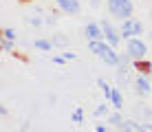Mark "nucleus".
<instances>
[{
  "label": "nucleus",
  "mask_w": 152,
  "mask_h": 132,
  "mask_svg": "<svg viewBox=\"0 0 152 132\" xmlns=\"http://www.w3.org/2000/svg\"><path fill=\"white\" fill-rule=\"evenodd\" d=\"M97 132H110V130H108L106 125H97Z\"/></svg>",
  "instance_id": "25"
},
{
  "label": "nucleus",
  "mask_w": 152,
  "mask_h": 132,
  "mask_svg": "<svg viewBox=\"0 0 152 132\" xmlns=\"http://www.w3.org/2000/svg\"><path fill=\"white\" fill-rule=\"evenodd\" d=\"M33 46H35V49H40V51H53V42H51V40H44V38L35 40Z\"/></svg>",
  "instance_id": "13"
},
{
  "label": "nucleus",
  "mask_w": 152,
  "mask_h": 132,
  "mask_svg": "<svg viewBox=\"0 0 152 132\" xmlns=\"http://www.w3.org/2000/svg\"><path fill=\"white\" fill-rule=\"evenodd\" d=\"M126 53L132 57V62L145 60V55H148V44H145L141 38H130L126 42Z\"/></svg>",
  "instance_id": "3"
},
{
  "label": "nucleus",
  "mask_w": 152,
  "mask_h": 132,
  "mask_svg": "<svg viewBox=\"0 0 152 132\" xmlns=\"http://www.w3.org/2000/svg\"><path fill=\"white\" fill-rule=\"evenodd\" d=\"M71 119L75 121V123H82V121H84V110H82V108H77L75 112L71 114Z\"/></svg>",
  "instance_id": "18"
},
{
  "label": "nucleus",
  "mask_w": 152,
  "mask_h": 132,
  "mask_svg": "<svg viewBox=\"0 0 152 132\" xmlns=\"http://www.w3.org/2000/svg\"><path fill=\"white\" fill-rule=\"evenodd\" d=\"M150 64H152V62H148V60H139V62H132V66L137 68V71L141 73V75H148V71H150Z\"/></svg>",
  "instance_id": "14"
},
{
  "label": "nucleus",
  "mask_w": 152,
  "mask_h": 132,
  "mask_svg": "<svg viewBox=\"0 0 152 132\" xmlns=\"http://www.w3.org/2000/svg\"><path fill=\"white\" fill-rule=\"evenodd\" d=\"M148 77L152 79V64H150V71H148Z\"/></svg>",
  "instance_id": "26"
},
{
  "label": "nucleus",
  "mask_w": 152,
  "mask_h": 132,
  "mask_svg": "<svg viewBox=\"0 0 152 132\" xmlns=\"http://www.w3.org/2000/svg\"><path fill=\"white\" fill-rule=\"evenodd\" d=\"M53 62H55V64H64L66 60H64V55H55V57H53Z\"/></svg>",
  "instance_id": "24"
},
{
  "label": "nucleus",
  "mask_w": 152,
  "mask_h": 132,
  "mask_svg": "<svg viewBox=\"0 0 152 132\" xmlns=\"http://www.w3.org/2000/svg\"><path fill=\"white\" fill-rule=\"evenodd\" d=\"M134 90H137V95L139 97H148V95H152V86H150V77L148 75H139L134 77Z\"/></svg>",
  "instance_id": "6"
},
{
  "label": "nucleus",
  "mask_w": 152,
  "mask_h": 132,
  "mask_svg": "<svg viewBox=\"0 0 152 132\" xmlns=\"http://www.w3.org/2000/svg\"><path fill=\"white\" fill-rule=\"evenodd\" d=\"M119 132H141V123L137 119H126L121 123V128H119Z\"/></svg>",
  "instance_id": "9"
},
{
  "label": "nucleus",
  "mask_w": 152,
  "mask_h": 132,
  "mask_svg": "<svg viewBox=\"0 0 152 132\" xmlns=\"http://www.w3.org/2000/svg\"><path fill=\"white\" fill-rule=\"evenodd\" d=\"M121 35H124V40H130V38H139L141 33H143V24H141V20L137 18H128V20H124L121 22Z\"/></svg>",
  "instance_id": "4"
},
{
  "label": "nucleus",
  "mask_w": 152,
  "mask_h": 132,
  "mask_svg": "<svg viewBox=\"0 0 152 132\" xmlns=\"http://www.w3.org/2000/svg\"><path fill=\"white\" fill-rule=\"evenodd\" d=\"M2 51L4 53H11L13 51V40H4L2 38Z\"/></svg>",
  "instance_id": "20"
},
{
  "label": "nucleus",
  "mask_w": 152,
  "mask_h": 132,
  "mask_svg": "<svg viewBox=\"0 0 152 132\" xmlns=\"http://www.w3.org/2000/svg\"><path fill=\"white\" fill-rule=\"evenodd\" d=\"M20 2H31V0H20Z\"/></svg>",
  "instance_id": "28"
},
{
  "label": "nucleus",
  "mask_w": 152,
  "mask_h": 132,
  "mask_svg": "<svg viewBox=\"0 0 152 132\" xmlns=\"http://www.w3.org/2000/svg\"><path fill=\"white\" fill-rule=\"evenodd\" d=\"M97 86L102 88V93H104V97H106V101H110V97H113V88L106 84V79H104V77H97Z\"/></svg>",
  "instance_id": "12"
},
{
  "label": "nucleus",
  "mask_w": 152,
  "mask_h": 132,
  "mask_svg": "<svg viewBox=\"0 0 152 132\" xmlns=\"http://www.w3.org/2000/svg\"><path fill=\"white\" fill-rule=\"evenodd\" d=\"M108 121H110L113 125H117V128H121V123H124L126 119H124L119 112H113V114H108Z\"/></svg>",
  "instance_id": "16"
},
{
  "label": "nucleus",
  "mask_w": 152,
  "mask_h": 132,
  "mask_svg": "<svg viewBox=\"0 0 152 132\" xmlns=\"http://www.w3.org/2000/svg\"><path fill=\"white\" fill-rule=\"evenodd\" d=\"M106 7H108V11H110L113 18H117V20H128V18H132V11H134V4H132V0H106Z\"/></svg>",
  "instance_id": "2"
},
{
  "label": "nucleus",
  "mask_w": 152,
  "mask_h": 132,
  "mask_svg": "<svg viewBox=\"0 0 152 132\" xmlns=\"http://www.w3.org/2000/svg\"><path fill=\"white\" fill-rule=\"evenodd\" d=\"M64 60L66 62H73V60H77V55H75V53H71V51H66L64 53Z\"/></svg>",
  "instance_id": "22"
},
{
  "label": "nucleus",
  "mask_w": 152,
  "mask_h": 132,
  "mask_svg": "<svg viewBox=\"0 0 152 132\" xmlns=\"http://www.w3.org/2000/svg\"><path fill=\"white\" fill-rule=\"evenodd\" d=\"M55 22H57V15H55V13H49V15L44 18V24H55Z\"/></svg>",
  "instance_id": "21"
},
{
  "label": "nucleus",
  "mask_w": 152,
  "mask_h": 132,
  "mask_svg": "<svg viewBox=\"0 0 152 132\" xmlns=\"http://www.w3.org/2000/svg\"><path fill=\"white\" fill-rule=\"evenodd\" d=\"M104 114H108V106L106 104H99L95 108V117H104Z\"/></svg>",
  "instance_id": "19"
},
{
  "label": "nucleus",
  "mask_w": 152,
  "mask_h": 132,
  "mask_svg": "<svg viewBox=\"0 0 152 132\" xmlns=\"http://www.w3.org/2000/svg\"><path fill=\"white\" fill-rule=\"evenodd\" d=\"M110 104H113L117 110H121V108H124V97H121V90H119V88H113V97H110Z\"/></svg>",
  "instance_id": "11"
},
{
  "label": "nucleus",
  "mask_w": 152,
  "mask_h": 132,
  "mask_svg": "<svg viewBox=\"0 0 152 132\" xmlns=\"http://www.w3.org/2000/svg\"><path fill=\"white\" fill-rule=\"evenodd\" d=\"M55 4H57V9L60 11H64V13H80V0H55Z\"/></svg>",
  "instance_id": "7"
},
{
  "label": "nucleus",
  "mask_w": 152,
  "mask_h": 132,
  "mask_svg": "<svg viewBox=\"0 0 152 132\" xmlns=\"http://www.w3.org/2000/svg\"><path fill=\"white\" fill-rule=\"evenodd\" d=\"M84 33H86L88 40H104V29L99 22H88L86 29H84Z\"/></svg>",
  "instance_id": "8"
},
{
  "label": "nucleus",
  "mask_w": 152,
  "mask_h": 132,
  "mask_svg": "<svg viewBox=\"0 0 152 132\" xmlns=\"http://www.w3.org/2000/svg\"><path fill=\"white\" fill-rule=\"evenodd\" d=\"M148 35H150V42H152V31H150V33H148Z\"/></svg>",
  "instance_id": "27"
},
{
  "label": "nucleus",
  "mask_w": 152,
  "mask_h": 132,
  "mask_svg": "<svg viewBox=\"0 0 152 132\" xmlns=\"http://www.w3.org/2000/svg\"><path fill=\"white\" fill-rule=\"evenodd\" d=\"M2 38H4V40H13V42H15V38H18V35H15V31L11 29V26H7V29L2 31Z\"/></svg>",
  "instance_id": "17"
},
{
  "label": "nucleus",
  "mask_w": 152,
  "mask_h": 132,
  "mask_svg": "<svg viewBox=\"0 0 152 132\" xmlns=\"http://www.w3.org/2000/svg\"><path fill=\"white\" fill-rule=\"evenodd\" d=\"M27 24L29 26H44V18H40V11H35V13H29L27 15Z\"/></svg>",
  "instance_id": "10"
},
{
  "label": "nucleus",
  "mask_w": 152,
  "mask_h": 132,
  "mask_svg": "<svg viewBox=\"0 0 152 132\" xmlns=\"http://www.w3.org/2000/svg\"><path fill=\"white\" fill-rule=\"evenodd\" d=\"M141 132H152V123H141Z\"/></svg>",
  "instance_id": "23"
},
{
  "label": "nucleus",
  "mask_w": 152,
  "mask_h": 132,
  "mask_svg": "<svg viewBox=\"0 0 152 132\" xmlns=\"http://www.w3.org/2000/svg\"><path fill=\"white\" fill-rule=\"evenodd\" d=\"M51 42H53V46H62V49H64V46L69 44V38H66L64 33H53Z\"/></svg>",
  "instance_id": "15"
},
{
  "label": "nucleus",
  "mask_w": 152,
  "mask_h": 132,
  "mask_svg": "<svg viewBox=\"0 0 152 132\" xmlns=\"http://www.w3.org/2000/svg\"><path fill=\"white\" fill-rule=\"evenodd\" d=\"M99 24H102V29H104V40H106L110 46H119V42H121V31L115 29L108 20H102Z\"/></svg>",
  "instance_id": "5"
},
{
  "label": "nucleus",
  "mask_w": 152,
  "mask_h": 132,
  "mask_svg": "<svg viewBox=\"0 0 152 132\" xmlns=\"http://www.w3.org/2000/svg\"><path fill=\"white\" fill-rule=\"evenodd\" d=\"M88 51L95 53L99 60L108 66H117L119 64V53L115 51V46H110L106 40H88Z\"/></svg>",
  "instance_id": "1"
}]
</instances>
